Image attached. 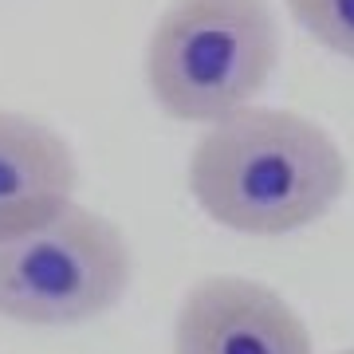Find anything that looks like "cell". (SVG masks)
<instances>
[{"instance_id":"cell-1","label":"cell","mask_w":354,"mask_h":354,"mask_svg":"<svg viewBox=\"0 0 354 354\" xmlns=\"http://www.w3.org/2000/svg\"><path fill=\"white\" fill-rule=\"evenodd\" d=\"M346 158L327 127L283 106H244L205 127L189 153V193L213 225L291 236L339 205Z\"/></svg>"},{"instance_id":"cell-5","label":"cell","mask_w":354,"mask_h":354,"mask_svg":"<svg viewBox=\"0 0 354 354\" xmlns=\"http://www.w3.org/2000/svg\"><path fill=\"white\" fill-rule=\"evenodd\" d=\"M79 162L55 127L0 106V241L48 225L75 201Z\"/></svg>"},{"instance_id":"cell-3","label":"cell","mask_w":354,"mask_h":354,"mask_svg":"<svg viewBox=\"0 0 354 354\" xmlns=\"http://www.w3.org/2000/svg\"><path fill=\"white\" fill-rule=\"evenodd\" d=\"M134 256L122 228L87 205L0 241V319L24 327H79L122 304Z\"/></svg>"},{"instance_id":"cell-6","label":"cell","mask_w":354,"mask_h":354,"mask_svg":"<svg viewBox=\"0 0 354 354\" xmlns=\"http://www.w3.org/2000/svg\"><path fill=\"white\" fill-rule=\"evenodd\" d=\"M291 20L315 39L354 64V0H283Z\"/></svg>"},{"instance_id":"cell-2","label":"cell","mask_w":354,"mask_h":354,"mask_svg":"<svg viewBox=\"0 0 354 354\" xmlns=\"http://www.w3.org/2000/svg\"><path fill=\"white\" fill-rule=\"evenodd\" d=\"M279 64L268 0H169L146 39V87L177 122L213 127L252 106Z\"/></svg>"},{"instance_id":"cell-4","label":"cell","mask_w":354,"mask_h":354,"mask_svg":"<svg viewBox=\"0 0 354 354\" xmlns=\"http://www.w3.org/2000/svg\"><path fill=\"white\" fill-rule=\"evenodd\" d=\"M174 354H315L299 311L260 279H197L174 319Z\"/></svg>"},{"instance_id":"cell-7","label":"cell","mask_w":354,"mask_h":354,"mask_svg":"<svg viewBox=\"0 0 354 354\" xmlns=\"http://www.w3.org/2000/svg\"><path fill=\"white\" fill-rule=\"evenodd\" d=\"M339 354H354V346H346V351H339Z\"/></svg>"}]
</instances>
